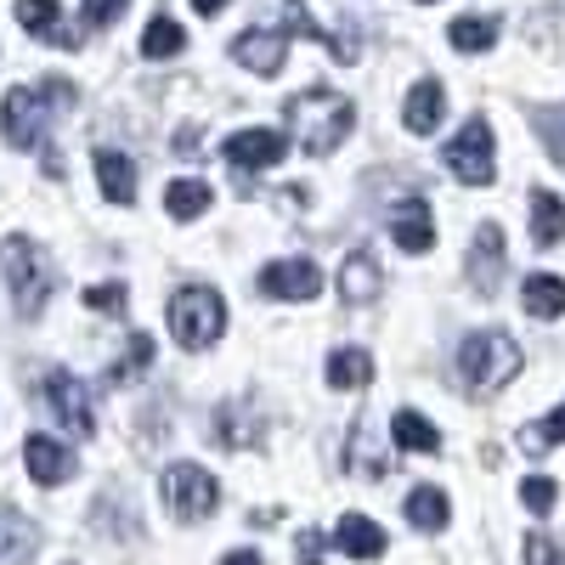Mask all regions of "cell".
<instances>
[{
  "label": "cell",
  "instance_id": "cell-5",
  "mask_svg": "<svg viewBox=\"0 0 565 565\" xmlns=\"http://www.w3.org/2000/svg\"><path fill=\"white\" fill-rule=\"evenodd\" d=\"M170 334L186 345V351H210L221 334H226V306L215 289L193 282V289H175L170 300Z\"/></svg>",
  "mask_w": 565,
  "mask_h": 565
},
{
  "label": "cell",
  "instance_id": "cell-3",
  "mask_svg": "<svg viewBox=\"0 0 565 565\" xmlns=\"http://www.w3.org/2000/svg\"><path fill=\"white\" fill-rule=\"evenodd\" d=\"M0 277H7V289H12L18 317H40L45 300L57 295V266L34 238H7L0 244Z\"/></svg>",
  "mask_w": 565,
  "mask_h": 565
},
{
  "label": "cell",
  "instance_id": "cell-9",
  "mask_svg": "<svg viewBox=\"0 0 565 565\" xmlns=\"http://www.w3.org/2000/svg\"><path fill=\"white\" fill-rule=\"evenodd\" d=\"M282 153H289V136L266 130V125H249L238 136H226V164L232 170H271Z\"/></svg>",
  "mask_w": 565,
  "mask_h": 565
},
{
  "label": "cell",
  "instance_id": "cell-38",
  "mask_svg": "<svg viewBox=\"0 0 565 565\" xmlns=\"http://www.w3.org/2000/svg\"><path fill=\"white\" fill-rule=\"evenodd\" d=\"M424 7H430V0H424Z\"/></svg>",
  "mask_w": 565,
  "mask_h": 565
},
{
  "label": "cell",
  "instance_id": "cell-2",
  "mask_svg": "<svg viewBox=\"0 0 565 565\" xmlns=\"http://www.w3.org/2000/svg\"><path fill=\"white\" fill-rule=\"evenodd\" d=\"M74 103L68 79H45V85H12L7 103H0V130H7L12 148H40L45 130H52V114Z\"/></svg>",
  "mask_w": 565,
  "mask_h": 565
},
{
  "label": "cell",
  "instance_id": "cell-33",
  "mask_svg": "<svg viewBox=\"0 0 565 565\" xmlns=\"http://www.w3.org/2000/svg\"><path fill=\"white\" fill-rule=\"evenodd\" d=\"M537 130H543V141L554 148V159L565 164V114H537Z\"/></svg>",
  "mask_w": 565,
  "mask_h": 565
},
{
  "label": "cell",
  "instance_id": "cell-12",
  "mask_svg": "<svg viewBox=\"0 0 565 565\" xmlns=\"http://www.w3.org/2000/svg\"><path fill=\"white\" fill-rule=\"evenodd\" d=\"M391 238L407 249V255H424V249H436V215L424 199H407L391 210Z\"/></svg>",
  "mask_w": 565,
  "mask_h": 565
},
{
  "label": "cell",
  "instance_id": "cell-10",
  "mask_svg": "<svg viewBox=\"0 0 565 565\" xmlns=\"http://www.w3.org/2000/svg\"><path fill=\"white\" fill-rule=\"evenodd\" d=\"M260 289L271 300H317L322 295V271L311 260H271L260 271Z\"/></svg>",
  "mask_w": 565,
  "mask_h": 565
},
{
  "label": "cell",
  "instance_id": "cell-29",
  "mask_svg": "<svg viewBox=\"0 0 565 565\" xmlns=\"http://www.w3.org/2000/svg\"><path fill=\"white\" fill-rule=\"evenodd\" d=\"M565 441V402L543 418V424H526V430H521V447L526 452H548V447H559Z\"/></svg>",
  "mask_w": 565,
  "mask_h": 565
},
{
  "label": "cell",
  "instance_id": "cell-1",
  "mask_svg": "<svg viewBox=\"0 0 565 565\" xmlns=\"http://www.w3.org/2000/svg\"><path fill=\"white\" fill-rule=\"evenodd\" d=\"M282 114H289V125L300 130V148L311 159H328L356 125L351 97H340V90H328V85H311V90H300V97H289Z\"/></svg>",
  "mask_w": 565,
  "mask_h": 565
},
{
  "label": "cell",
  "instance_id": "cell-34",
  "mask_svg": "<svg viewBox=\"0 0 565 565\" xmlns=\"http://www.w3.org/2000/svg\"><path fill=\"white\" fill-rule=\"evenodd\" d=\"M125 12V0H85V29H103Z\"/></svg>",
  "mask_w": 565,
  "mask_h": 565
},
{
  "label": "cell",
  "instance_id": "cell-24",
  "mask_svg": "<svg viewBox=\"0 0 565 565\" xmlns=\"http://www.w3.org/2000/svg\"><path fill=\"white\" fill-rule=\"evenodd\" d=\"M391 436H396V447L402 452H436L441 447V430L424 413H413V407H402L396 413V424H391Z\"/></svg>",
  "mask_w": 565,
  "mask_h": 565
},
{
  "label": "cell",
  "instance_id": "cell-19",
  "mask_svg": "<svg viewBox=\"0 0 565 565\" xmlns=\"http://www.w3.org/2000/svg\"><path fill=\"white\" fill-rule=\"evenodd\" d=\"M97 186L108 204H136V164L114 148H97Z\"/></svg>",
  "mask_w": 565,
  "mask_h": 565
},
{
  "label": "cell",
  "instance_id": "cell-26",
  "mask_svg": "<svg viewBox=\"0 0 565 565\" xmlns=\"http://www.w3.org/2000/svg\"><path fill=\"white\" fill-rule=\"evenodd\" d=\"M447 40H452V52H492L498 45V18H458L447 29Z\"/></svg>",
  "mask_w": 565,
  "mask_h": 565
},
{
  "label": "cell",
  "instance_id": "cell-22",
  "mask_svg": "<svg viewBox=\"0 0 565 565\" xmlns=\"http://www.w3.org/2000/svg\"><path fill=\"white\" fill-rule=\"evenodd\" d=\"M407 521H413L418 532H447V521H452L447 492H441V487H413V492H407Z\"/></svg>",
  "mask_w": 565,
  "mask_h": 565
},
{
  "label": "cell",
  "instance_id": "cell-13",
  "mask_svg": "<svg viewBox=\"0 0 565 565\" xmlns=\"http://www.w3.org/2000/svg\"><path fill=\"white\" fill-rule=\"evenodd\" d=\"M23 463H29V476L40 487H63L74 476V452L63 441H52V436H29L23 441Z\"/></svg>",
  "mask_w": 565,
  "mask_h": 565
},
{
  "label": "cell",
  "instance_id": "cell-37",
  "mask_svg": "<svg viewBox=\"0 0 565 565\" xmlns=\"http://www.w3.org/2000/svg\"><path fill=\"white\" fill-rule=\"evenodd\" d=\"M221 7H226V0H193V12H204V18H215Z\"/></svg>",
  "mask_w": 565,
  "mask_h": 565
},
{
  "label": "cell",
  "instance_id": "cell-7",
  "mask_svg": "<svg viewBox=\"0 0 565 565\" xmlns=\"http://www.w3.org/2000/svg\"><path fill=\"white\" fill-rule=\"evenodd\" d=\"M164 503H170L175 521H210L215 503H221V487L199 463H170L164 469Z\"/></svg>",
  "mask_w": 565,
  "mask_h": 565
},
{
  "label": "cell",
  "instance_id": "cell-27",
  "mask_svg": "<svg viewBox=\"0 0 565 565\" xmlns=\"http://www.w3.org/2000/svg\"><path fill=\"white\" fill-rule=\"evenodd\" d=\"M181 52H186V34L175 18H153L141 29V57H181Z\"/></svg>",
  "mask_w": 565,
  "mask_h": 565
},
{
  "label": "cell",
  "instance_id": "cell-36",
  "mask_svg": "<svg viewBox=\"0 0 565 565\" xmlns=\"http://www.w3.org/2000/svg\"><path fill=\"white\" fill-rule=\"evenodd\" d=\"M221 565H260V554H255V548H238V554H226Z\"/></svg>",
  "mask_w": 565,
  "mask_h": 565
},
{
  "label": "cell",
  "instance_id": "cell-16",
  "mask_svg": "<svg viewBox=\"0 0 565 565\" xmlns=\"http://www.w3.org/2000/svg\"><path fill=\"white\" fill-rule=\"evenodd\" d=\"M18 23L29 34H40V40L68 45V52H79V45H85V34H68L63 29V7H57V0H18Z\"/></svg>",
  "mask_w": 565,
  "mask_h": 565
},
{
  "label": "cell",
  "instance_id": "cell-35",
  "mask_svg": "<svg viewBox=\"0 0 565 565\" xmlns=\"http://www.w3.org/2000/svg\"><path fill=\"white\" fill-rule=\"evenodd\" d=\"M322 559V537L317 532H300V565H317Z\"/></svg>",
  "mask_w": 565,
  "mask_h": 565
},
{
  "label": "cell",
  "instance_id": "cell-31",
  "mask_svg": "<svg viewBox=\"0 0 565 565\" xmlns=\"http://www.w3.org/2000/svg\"><path fill=\"white\" fill-rule=\"evenodd\" d=\"M125 282H108V289H103V282H97V289H85V306L90 311H103V317H125Z\"/></svg>",
  "mask_w": 565,
  "mask_h": 565
},
{
  "label": "cell",
  "instance_id": "cell-15",
  "mask_svg": "<svg viewBox=\"0 0 565 565\" xmlns=\"http://www.w3.org/2000/svg\"><path fill=\"white\" fill-rule=\"evenodd\" d=\"M380 289H385L380 260H373L367 249L345 255V266H340V300H345V306H373V295H380Z\"/></svg>",
  "mask_w": 565,
  "mask_h": 565
},
{
  "label": "cell",
  "instance_id": "cell-23",
  "mask_svg": "<svg viewBox=\"0 0 565 565\" xmlns=\"http://www.w3.org/2000/svg\"><path fill=\"white\" fill-rule=\"evenodd\" d=\"M532 238H537V249H554L565 238V204L548 193V186L532 193Z\"/></svg>",
  "mask_w": 565,
  "mask_h": 565
},
{
  "label": "cell",
  "instance_id": "cell-32",
  "mask_svg": "<svg viewBox=\"0 0 565 565\" xmlns=\"http://www.w3.org/2000/svg\"><path fill=\"white\" fill-rule=\"evenodd\" d=\"M526 565H565V559H559V543H554L548 532H532V537H526Z\"/></svg>",
  "mask_w": 565,
  "mask_h": 565
},
{
  "label": "cell",
  "instance_id": "cell-20",
  "mask_svg": "<svg viewBox=\"0 0 565 565\" xmlns=\"http://www.w3.org/2000/svg\"><path fill=\"white\" fill-rule=\"evenodd\" d=\"M521 306H526L532 317H543V322L565 317V277H548V271L526 277V289H521Z\"/></svg>",
  "mask_w": 565,
  "mask_h": 565
},
{
  "label": "cell",
  "instance_id": "cell-14",
  "mask_svg": "<svg viewBox=\"0 0 565 565\" xmlns=\"http://www.w3.org/2000/svg\"><path fill=\"white\" fill-rule=\"evenodd\" d=\"M498 277H503V232L487 221L476 232V244H469V282H476L481 295H498Z\"/></svg>",
  "mask_w": 565,
  "mask_h": 565
},
{
  "label": "cell",
  "instance_id": "cell-21",
  "mask_svg": "<svg viewBox=\"0 0 565 565\" xmlns=\"http://www.w3.org/2000/svg\"><path fill=\"white\" fill-rule=\"evenodd\" d=\"M153 367V334H148V328H136V334L125 340V356L103 373V385L114 391V385H130L136 380V373H148Z\"/></svg>",
  "mask_w": 565,
  "mask_h": 565
},
{
  "label": "cell",
  "instance_id": "cell-6",
  "mask_svg": "<svg viewBox=\"0 0 565 565\" xmlns=\"http://www.w3.org/2000/svg\"><path fill=\"white\" fill-rule=\"evenodd\" d=\"M447 170L463 181V186H487L498 175V141H492V125L487 119H469L452 141H447Z\"/></svg>",
  "mask_w": 565,
  "mask_h": 565
},
{
  "label": "cell",
  "instance_id": "cell-8",
  "mask_svg": "<svg viewBox=\"0 0 565 565\" xmlns=\"http://www.w3.org/2000/svg\"><path fill=\"white\" fill-rule=\"evenodd\" d=\"M45 407H52V418L74 441L97 436V402H90V385L74 380V373H52V380H45Z\"/></svg>",
  "mask_w": 565,
  "mask_h": 565
},
{
  "label": "cell",
  "instance_id": "cell-30",
  "mask_svg": "<svg viewBox=\"0 0 565 565\" xmlns=\"http://www.w3.org/2000/svg\"><path fill=\"white\" fill-rule=\"evenodd\" d=\"M554 498H559V487H554L548 476H526V481H521V503H526L532 514H548Z\"/></svg>",
  "mask_w": 565,
  "mask_h": 565
},
{
  "label": "cell",
  "instance_id": "cell-28",
  "mask_svg": "<svg viewBox=\"0 0 565 565\" xmlns=\"http://www.w3.org/2000/svg\"><path fill=\"white\" fill-rule=\"evenodd\" d=\"M164 210H170L175 221H193V215H204V210H210V186H204V181H170Z\"/></svg>",
  "mask_w": 565,
  "mask_h": 565
},
{
  "label": "cell",
  "instance_id": "cell-17",
  "mask_svg": "<svg viewBox=\"0 0 565 565\" xmlns=\"http://www.w3.org/2000/svg\"><path fill=\"white\" fill-rule=\"evenodd\" d=\"M441 114H447V90H441V79H418V85L407 90V108H402L407 130H413V136H430V130L441 125Z\"/></svg>",
  "mask_w": 565,
  "mask_h": 565
},
{
  "label": "cell",
  "instance_id": "cell-25",
  "mask_svg": "<svg viewBox=\"0 0 565 565\" xmlns=\"http://www.w3.org/2000/svg\"><path fill=\"white\" fill-rule=\"evenodd\" d=\"M367 380H373V356H367V351L345 345V351L328 356V385H334V391H356V385H367Z\"/></svg>",
  "mask_w": 565,
  "mask_h": 565
},
{
  "label": "cell",
  "instance_id": "cell-18",
  "mask_svg": "<svg viewBox=\"0 0 565 565\" xmlns=\"http://www.w3.org/2000/svg\"><path fill=\"white\" fill-rule=\"evenodd\" d=\"M334 548L351 554V559H380L385 532H380V521H367V514H345V521L334 526Z\"/></svg>",
  "mask_w": 565,
  "mask_h": 565
},
{
  "label": "cell",
  "instance_id": "cell-11",
  "mask_svg": "<svg viewBox=\"0 0 565 565\" xmlns=\"http://www.w3.org/2000/svg\"><path fill=\"white\" fill-rule=\"evenodd\" d=\"M232 57H238L255 79H271L282 74V57H289V34H271V29H249L238 34V45H232Z\"/></svg>",
  "mask_w": 565,
  "mask_h": 565
},
{
  "label": "cell",
  "instance_id": "cell-4",
  "mask_svg": "<svg viewBox=\"0 0 565 565\" xmlns=\"http://www.w3.org/2000/svg\"><path fill=\"white\" fill-rule=\"evenodd\" d=\"M458 373H463V385L476 391V396H492V391H503L514 373H521V345H514L503 328L469 334L458 345Z\"/></svg>",
  "mask_w": 565,
  "mask_h": 565
}]
</instances>
